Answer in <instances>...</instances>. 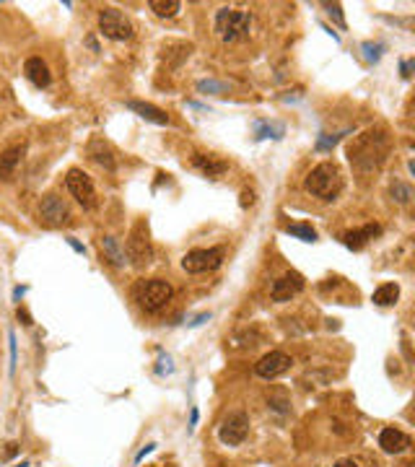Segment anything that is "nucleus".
Returning a JSON list of instances; mask_svg holds the SVG:
<instances>
[{"label": "nucleus", "mask_w": 415, "mask_h": 467, "mask_svg": "<svg viewBox=\"0 0 415 467\" xmlns=\"http://www.w3.org/2000/svg\"><path fill=\"white\" fill-rule=\"evenodd\" d=\"M390 151V138L384 130H368L364 135H358L351 148H348V159L356 166L358 172H374L379 169Z\"/></svg>", "instance_id": "obj_1"}, {"label": "nucleus", "mask_w": 415, "mask_h": 467, "mask_svg": "<svg viewBox=\"0 0 415 467\" xmlns=\"http://www.w3.org/2000/svg\"><path fill=\"white\" fill-rule=\"evenodd\" d=\"M307 190L314 195V198L320 200H335L340 192H343V174H340V169H337V163L332 161H322L317 163L307 176Z\"/></svg>", "instance_id": "obj_2"}, {"label": "nucleus", "mask_w": 415, "mask_h": 467, "mask_svg": "<svg viewBox=\"0 0 415 467\" xmlns=\"http://www.w3.org/2000/svg\"><path fill=\"white\" fill-rule=\"evenodd\" d=\"M252 26V16L237 8H221L215 13V32L224 42H237L239 36H244Z\"/></svg>", "instance_id": "obj_3"}, {"label": "nucleus", "mask_w": 415, "mask_h": 467, "mask_svg": "<svg viewBox=\"0 0 415 467\" xmlns=\"http://www.w3.org/2000/svg\"><path fill=\"white\" fill-rule=\"evenodd\" d=\"M171 299V286L161 278H151L138 283L135 288V301L141 304L145 312H161Z\"/></svg>", "instance_id": "obj_4"}, {"label": "nucleus", "mask_w": 415, "mask_h": 467, "mask_svg": "<svg viewBox=\"0 0 415 467\" xmlns=\"http://www.w3.org/2000/svg\"><path fill=\"white\" fill-rule=\"evenodd\" d=\"M99 32L107 36V39H115V42H125L132 36V21L117 8H102L99 11Z\"/></svg>", "instance_id": "obj_5"}, {"label": "nucleus", "mask_w": 415, "mask_h": 467, "mask_svg": "<svg viewBox=\"0 0 415 467\" xmlns=\"http://www.w3.org/2000/svg\"><path fill=\"white\" fill-rule=\"evenodd\" d=\"M224 262V249L221 247H211V249H192L182 257V268L187 273H211Z\"/></svg>", "instance_id": "obj_6"}, {"label": "nucleus", "mask_w": 415, "mask_h": 467, "mask_svg": "<svg viewBox=\"0 0 415 467\" xmlns=\"http://www.w3.org/2000/svg\"><path fill=\"white\" fill-rule=\"evenodd\" d=\"M65 185L71 190V195L78 203H81L86 210H94L96 208V187L91 182V176L81 172V169H71L68 176H65Z\"/></svg>", "instance_id": "obj_7"}, {"label": "nucleus", "mask_w": 415, "mask_h": 467, "mask_svg": "<svg viewBox=\"0 0 415 467\" xmlns=\"http://www.w3.org/2000/svg\"><path fill=\"white\" fill-rule=\"evenodd\" d=\"M247 433H249L247 413H231V415L224 420V426L218 429V439H221V444H226V446H239V444H244Z\"/></svg>", "instance_id": "obj_8"}, {"label": "nucleus", "mask_w": 415, "mask_h": 467, "mask_svg": "<svg viewBox=\"0 0 415 467\" xmlns=\"http://www.w3.org/2000/svg\"><path fill=\"white\" fill-rule=\"evenodd\" d=\"M39 218H42V223L58 229L62 223H68L71 210H68V205H65V200L62 198H58V195H45L42 203H39Z\"/></svg>", "instance_id": "obj_9"}, {"label": "nucleus", "mask_w": 415, "mask_h": 467, "mask_svg": "<svg viewBox=\"0 0 415 467\" xmlns=\"http://www.w3.org/2000/svg\"><path fill=\"white\" fill-rule=\"evenodd\" d=\"M291 363H294V358H291L288 353H283V350H270V353H265L260 361H257L254 372H257V376H262V379H275V376L288 372Z\"/></svg>", "instance_id": "obj_10"}, {"label": "nucleus", "mask_w": 415, "mask_h": 467, "mask_svg": "<svg viewBox=\"0 0 415 467\" xmlns=\"http://www.w3.org/2000/svg\"><path fill=\"white\" fill-rule=\"evenodd\" d=\"M125 257L132 260V265H138V268L148 265V262L154 260V247H151V242H148V236H145V229H143V226H138V229L130 234L128 255Z\"/></svg>", "instance_id": "obj_11"}, {"label": "nucleus", "mask_w": 415, "mask_h": 467, "mask_svg": "<svg viewBox=\"0 0 415 467\" xmlns=\"http://www.w3.org/2000/svg\"><path fill=\"white\" fill-rule=\"evenodd\" d=\"M301 291H304V278H301L298 273H285V275H281V278L273 283L270 296H273V301L283 304V301H291V299Z\"/></svg>", "instance_id": "obj_12"}, {"label": "nucleus", "mask_w": 415, "mask_h": 467, "mask_svg": "<svg viewBox=\"0 0 415 467\" xmlns=\"http://www.w3.org/2000/svg\"><path fill=\"white\" fill-rule=\"evenodd\" d=\"M381 234V226H377V223H368V226H364V229H356V231H348L343 234V244L348 247V249H353V252H358V249H364V247L374 239V236H379Z\"/></svg>", "instance_id": "obj_13"}, {"label": "nucleus", "mask_w": 415, "mask_h": 467, "mask_svg": "<svg viewBox=\"0 0 415 467\" xmlns=\"http://www.w3.org/2000/svg\"><path fill=\"white\" fill-rule=\"evenodd\" d=\"M192 163L200 169L205 176H221L228 169V161L215 156V153H195L192 156Z\"/></svg>", "instance_id": "obj_14"}, {"label": "nucleus", "mask_w": 415, "mask_h": 467, "mask_svg": "<svg viewBox=\"0 0 415 467\" xmlns=\"http://www.w3.org/2000/svg\"><path fill=\"white\" fill-rule=\"evenodd\" d=\"M379 446L387 455H403L405 449L410 446V439L400 429H384L379 433Z\"/></svg>", "instance_id": "obj_15"}, {"label": "nucleus", "mask_w": 415, "mask_h": 467, "mask_svg": "<svg viewBox=\"0 0 415 467\" xmlns=\"http://www.w3.org/2000/svg\"><path fill=\"white\" fill-rule=\"evenodd\" d=\"M24 73H26V78L34 83L36 89H47L49 81H52L47 62H45L42 58H29V60H26V62H24Z\"/></svg>", "instance_id": "obj_16"}, {"label": "nucleus", "mask_w": 415, "mask_h": 467, "mask_svg": "<svg viewBox=\"0 0 415 467\" xmlns=\"http://www.w3.org/2000/svg\"><path fill=\"white\" fill-rule=\"evenodd\" d=\"M128 109H132L138 117H143L145 122H154V125H169V115L164 109H158L154 104H145V102H128Z\"/></svg>", "instance_id": "obj_17"}, {"label": "nucleus", "mask_w": 415, "mask_h": 467, "mask_svg": "<svg viewBox=\"0 0 415 467\" xmlns=\"http://www.w3.org/2000/svg\"><path fill=\"white\" fill-rule=\"evenodd\" d=\"M99 247H102V252H104V260H109L115 268H125V265H128L125 249L119 247V242L115 239V236H102Z\"/></svg>", "instance_id": "obj_18"}, {"label": "nucleus", "mask_w": 415, "mask_h": 467, "mask_svg": "<svg viewBox=\"0 0 415 467\" xmlns=\"http://www.w3.org/2000/svg\"><path fill=\"white\" fill-rule=\"evenodd\" d=\"M24 151H26L24 146H11V148H5V151L0 153V176L3 179H8L13 174V169L24 159Z\"/></svg>", "instance_id": "obj_19"}, {"label": "nucleus", "mask_w": 415, "mask_h": 467, "mask_svg": "<svg viewBox=\"0 0 415 467\" xmlns=\"http://www.w3.org/2000/svg\"><path fill=\"white\" fill-rule=\"evenodd\" d=\"M397 299H400V286L397 283H384V286H379L377 291L371 293V301L377 304V306H392Z\"/></svg>", "instance_id": "obj_20"}, {"label": "nucleus", "mask_w": 415, "mask_h": 467, "mask_svg": "<svg viewBox=\"0 0 415 467\" xmlns=\"http://www.w3.org/2000/svg\"><path fill=\"white\" fill-rule=\"evenodd\" d=\"M91 159H94L102 169H107V172H115V156H112V151H109V146H104L102 140H94L91 143Z\"/></svg>", "instance_id": "obj_21"}, {"label": "nucleus", "mask_w": 415, "mask_h": 467, "mask_svg": "<svg viewBox=\"0 0 415 467\" xmlns=\"http://www.w3.org/2000/svg\"><path fill=\"white\" fill-rule=\"evenodd\" d=\"M148 8H151L158 19H174L179 13V8H182V3H179V0H151Z\"/></svg>", "instance_id": "obj_22"}, {"label": "nucleus", "mask_w": 415, "mask_h": 467, "mask_svg": "<svg viewBox=\"0 0 415 467\" xmlns=\"http://www.w3.org/2000/svg\"><path fill=\"white\" fill-rule=\"evenodd\" d=\"M285 231L291 234V236H298L301 242H314L317 239V231L307 226V223H291V226H285Z\"/></svg>", "instance_id": "obj_23"}, {"label": "nucleus", "mask_w": 415, "mask_h": 467, "mask_svg": "<svg viewBox=\"0 0 415 467\" xmlns=\"http://www.w3.org/2000/svg\"><path fill=\"white\" fill-rule=\"evenodd\" d=\"M390 195H392V200H397V203L407 205L410 198H413V187L405 185V182H394V185L390 187Z\"/></svg>", "instance_id": "obj_24"}, {"label": "nucleus", "mask_w": 415, "mask_h": 467, "mask_svg": "<svg viewBox=\"0 0 415 467\" xmlns=\"http://www.w3.org/2000/svg\"><path fill=\"white\" fill-rule=\"evenodd\" d=\"M324 8H327V13H330L332 19L337 21V26L340 29H345V19H343V8L337 5V3H324Z\"/></svg>", "instance_id": "obj_25"}, {"label": "nucleus", "mask_w": 415, "mask_h": 467, "mask_svg": "<svg viewBox=\"0 0 415 467\" xmlns=\"http://www.w3.org/2000/svg\"><path fill=\"white\" fill-rule=\"evenodd\" d=\"M381 49H384L381 45H374V42H364V52H366V60H371V62H377V60L381 58Z\"/></svg>", "instance_id": "obj_26"}, {"label": "nucleus", "mask_w": 415, "mask_h": 467, "mask_svg": "<svg viewBox=\"0 0 415 467\" xmlns=\"http://www.w3.org/2000/svg\"><path fill=\"white\" fill-rule=\"evenodd\" d=\"M198 91H208V93H221V91H226V86L224 83H215V81H200L198 83Z\"/></svg>", "instance_id": "obj_27"}, {"label": "nucleus", "mask_w": 415, "mask_h": 467, "mask_svg": "<svg viewBox=\"0 0 415 467\" xmlns=\"http://www.w3.org/2000/svg\"><path fill=\"white\" fill-rule=\"evenodd\" d=\"M8 343H11V374L16 372V332H8Z\"/></svg>", "instance_id": "obj_28"}, {"label": "nucleus", "mask_w": 415, "mask_h": 467, "mask_svg": "<svg viewBox=\"0 0 415 467\" xmlns=\"http://www.w3.org/2000/svg\"><path fill=\"white\" fill-rule=\"evenodd\" d=\"M154 449H156V444H145V446H143L141 452H138V457H135V465H141V462H143V457H145V455H151Z\"/></svg>", "instance_id": "obj_29"}, {"label": "nucleus", "mask_w": 415, "mask_h": 467, "mask_svg": "<svg viewBox=\"0 0 415 467\" xmlns=\"http://www.w3.org/2000/svg\"><path fill=\"white\" fill-rule=\"evenodd\" d=\"M413 60H403V65H400V70H403V78H410L413 76Z\"/></svg>", "instance_id": "obj_30"}, {"label": "nucleus", "mask_w": 415, "mask_h": 467, "mask_svg": "<svg viewBox=\"0 0 415 467\" xmlns=\"http://www.w3.org/2000/svg\"><path fill=\"white\" fill-rule=\"evenodd\" d=\"M16 317H19V322H21V325H32V315H29V312H26V309H21V306H19V312H16Z\"/></svg>", "instance_id": "obj_31"}, {"label": "nucleus", "mask_w": 415, "mask_h": 467, "mask_svg": "<svg viewBox=\"0 0 415 467\" xmlns=\"http://www.w3.org/2000/svg\"><path fill=\"white\" fill-rule=\"evenodd\" d=\"M252 203H254V192H249V190H244V192H241V208H249Z\"/></svg>", "instance_id": "obj_32"}, {"label": "nucleus", "mask_w": 415, "mask_h": 467, "mask_svg": "<svg viewBox=\"0 0 415 467\" xmlns=\"http://www.w3.org/2000/svg\"><path fill=\"white\" fill-rule=\"evenodd\" d=\"M13 455H19V444H8V449H5V452H0L3 459H8V457H13Z\"/></svg>", "instance_id": "obj_33"}, {"label": "nucleus", "mask_w": 415, "mask_h": 467, "mask_svg": "<svg viewBox=\"0 0 415 467\" xmlns=\"http://www.w3.org/2000/svg\"><path fill=\"white\" fill-rule=\"evenodd\" d=\"M198 418H200V413H198V408H192V413H190V431L198 426Z\"/></svg>", "instance_id": "obj_34"}, {"label": "nucleus", "mask_w": 415, "mask_h": 467, "mask_svg": "<svg viewBox=\"0 0 415 467\" xmlns=\"http://www.w3.org/2000/svg\"><path fill=\"white\" fill-rule=\"evenodd\" d=\"M335 467H358V462H356V459H340V462H337Z\"/></svg>", "instance_id": "obj_35"}, {"label": "nucleus", "mask_w": 415, "mask_h": 467, "mask_svg": "<svg viewBox=\"0 0 415 467\" xmlns=\"http://www.w3.org/2000/svg\"><path fill=\"white\" fill-rule=\"evenodd\" d=\"M68 244H71L73 249H75V252H81V255H83V252H86V247H83V244H78L75 239H68Z\"/></svg>", "instance_id": "obj_36"}, {"label": "nucleus", "mask_w": 415, "mask_h": 467, "mask_svg": "<svg viewBox=\"0 0 415 467\" xmlns=\"http://www.w3.org/2000/svg\"><path fill=\"white\" fill-rule=\"evenodd\" d=\"M24 293H26V286H19V288L13 291V299H16V301H21V296H24Z\"/></svg>", "instance_id": "obj_37"}, {"label": "nucleus", "mask_w": 415, "mask_h": 467, "mask_svg": "<svg viewBox=\"0 0 415 467\" xmlns=\"http://www.w3.org/2000/svg\"><path fill=\"white\" fill-rule=\"evenodd\" d=\"M16 467H26V462H21V465H16Z\"/></svg>", "instance_id": "obj_38"}, {"label": "nucleus", "mask_w": 415, "mask_h": 467, "mask_svg": "<svg viewBox=\"0 0 415 467\" xmlns=\"http://www.w3.org/2000/svg\"><path fill=\"white\" fill-rule=\"evenodd\" d=\"M164 467H177V465H164Z\"/></svg>", "instance_id": "obj_39"}]
</instances>
